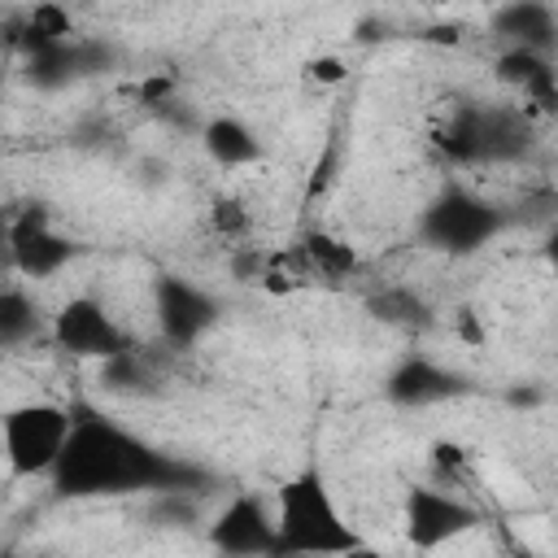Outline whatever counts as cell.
Listing matches in <instances>:
<instances>
[{"mask_svg":"<svg viewBox=\"0 0 558 558\" xmlns=\"http://www.w3.org/2000/svg\"><path fill=\"white\" fill-rule=\"evenodd\" d=\"M310 78H318V83H336V78H344V65H340L336 57H323V61H310Z\"/></svg>","mask_w":558,"mask_h":558,"instance_id":"obj_8","label":"cell"},{"mask_svg":"<svg viewBox=\"0 0 558 558\" xmlns=\"http://www.w3.org/2000/svg\"><path fill=\"white\" fill-rule=\"evenodd\" d=\"M52 336L61 349L78 353V357H113L122 353V331L109 318V310L92 296H74L61 305V314L52 318Z\"/></svg>","mask_w":558,"mask_h":558,"instance_id":"obj_4","label":"cell"},{"mask_svg":"<svg viewBox=\"0 0 558 558\" xmlns=\"http://www.w3.org/2000/svg\"><path fill=\"white\" fill-rule=\"evenodd\" d=\"M9 240H13V257H17V266H22L26 275H52V270L70 257V244H61V240L44 227V218H35V214H26L22 222H13Z\"/></svg>","mask_w":558,"mask_h":558,"instance_id":"obj_6","label":"cell"},{"mask_svg":"<svg viewBox=\"0 0 558 558\" xmlns=\"http://www.w3.org/2000/svg\"><path fill=\"white\" fill-rule=\"evenodd\" d=\"M70 436H74V423L61 405L26 401L4 418V458L17 475H44L61 466Z\"/></svg>","mask_w":558,"mask_h":558,"instance_id":"obj_3","label":"cell"},{"mask_svg":"<svg viewBox=\"0 0 558 558\" xmlns=\"http://www.w3.org/2000/svg\"><path fill=\"white\" fill-rule=\"evenodd\" d=\"M140 471H144V449L118 436L113 427H74L70 449L57 466L61 484L74 493L118 488L126 480H140Z\"/></svg>","mask_w":558,"mask_h":558,"instance_id":"obj_1","label":"cell"},{"mask_svg":"<svg viewBox=\"0 0 558 558\" xmlns=\"http://www.w3.org/2000/svg\"><path fill=\"white\" fill-rule=\"evenodd\" d=\"M466 523H471V510L445 493L414 488L405 501V527H410V541H418V545H440V541L458 536Z\"/></svg>","mask_w":558,"mask_h":558,"instance_id":"obj_5","label":"cell"},{"mask_svg":"<svg viewBox=\"0 0 558 558\" xmlns=\"http://www.w3.org/2000/svg\"><path fill=\"white\" fill-rule=\"evenodd\" d=\"M275 541H283L292 549L327 554V549H349L353 545V532L340 523L327 488L314 475H305V480H292L288 488H279Z\"/></svg>","mask_w":558,"mask_h":558,"instance_id":"obj_2","label":"cell"},{"mask_svg":"<svg viewBox=\"0 0 558 558\" xmlns=\"http://www.w3.org/2000/svg\"><path fill=\"white\" fill-rule=\"evenodd\" d=\"M205 148H209V157H214L218 166H227V170H240V166H257V161H262L257 135H253L240 118H214V122L205 126Z\"/></svg>","mask_w":558,"mask_h":558,"instance_id":"obj_7","label":"cell"}]
</instances>
